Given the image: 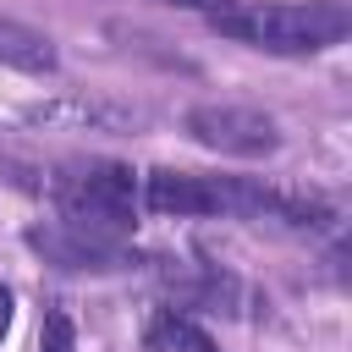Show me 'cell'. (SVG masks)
Wrapping results in <instances>:
<instances>
[{
  "instance_id": "1",
  "label": "cell",
  "mask_w": 352,
  "mask_h": 352,
  "mask_svg": "<svg viewBox=\"0 0 352 352\" xmlns=\"http://www.w3.org/2000/svg\"><path fill=\"white\" fill-rule=\"evenodd\" d=\"M220 38H236L264 55H319L352 33V11L341 0H253V6H226L209 16Z\"/></svg>"
},
{
  "instance_id": "2",
  "label": "cell",
  "mask_w": 352,
  "mask_h": 352,
  "mask_svg": "<svg viewBox=\"0 0 352 352\" xmlns=\"http://www.w3.org/2000/svg\"><path fill=\"white\" fill-rule=\"evenodd\" d=\"M55 209L72 231H88V236H104V242H121L132 231V214H138V176L116 160H82V165H66L55 176Z\"/></svg>"
},
{
  "instance_id": "3",
  "label": "cell",
  "mask_w": 352,
  "mask_h": 352,
  "mask_svg": "<svg viewBox=\"0 0 352 352\" xmlns=\"http://www.w3.org/2000/svg\"><path fill=\"white\" fill-rule=\"evenodd\" d=\"M182 126H187L192 143L220 148V154H242V160H258V154H275L280 148L275 116H264L253 104H192Z\"/></svg>"
},
{
  "instance_id": "4",
  "label": "cell",
  "mask_w": 352,
  "mask_h": 352,
  "mask_svg": "<svg viewBox=\"0 0 352 352\" xmlns=\"http://www.w3.org/2000/svg\"><path fill=\"white\" fill-rule=\"evenodd\" d=\"M44 264H55V270H94V275H104V270H132L138 264V253H126L121 242H104V236H88V231H72L66 220H50V226H28V236H22Z\"/></svg>"
},
{
  "instance_id": "5",
  "label": "cell",
  "mask_w": 352,
  "mask_h": 352,
  "mask_svg": "<svg viewBox=\"0 0 352 352\" xmlns=\"http://www.w3.org/2000/svg\"><path fill=\"white\" fill-rule=\"evenodd\" d=\"M0 60L16 66V72L44 77V72H55V38L28 28V22H0Z\"/></svg>"
},
{
  "instance_id": "6",
  "label": "cell",
  "mask_w": 352,
  "mask_h": 352,
  "mask_svg": "<svg viewBox=\"0 0 352 352\" xmlns=\"http://www.w3.org/2000/svg\"><path fill=\"white\" fill-rule=\"evenodd\" d=\"M148 346L154 352H220L214 341H209V330H198L182 308H160L154 319H148Z\"/></svg>"
},
{
  "instance_id": "7",
  "label": "cell",
  "mask_w": 352,
  "mask_h": 352,
  "mask_svg": "<svg viewBox=\"0 0 352 352\" xmlns=\"http://www.w3.org/2000/svg\"><path fill=\"white\" fill-rule=\"evenodd\" d=\"M38 352H77V324L60 302L44 308V324H38Z\"/></svg>"
},
{
  "instance_id": "8",
  "label": "cell",
  "mask_w": 352,
  "mask_h": 352,
  "mask_svg": "<svg viewBox=\"0 0 352 352\" xmlns=\"http://www.w3.org/2000/svg\"><path fill=\"white\" fill-rule=\"evenodd\" d=\"M11 319H16V297H11V286L0 280V341L11 336Z\"/></svg>"
},
{
  "instance_id": "9",
  "label": "cell",
  "mask_w": 352,
  "mask_h": 352,
  "mask_svg": "<svg viewBox=\"0 0 352 352\" xmlns=\"http://www.w3.org/2000/svg\"><path fill=\"white\" fill-rule=\"evenodd\" d=\"M165 6H182V11H204V16H214V11H226V6H236V0H165Z\"/></svg>"
}]
</instances>
